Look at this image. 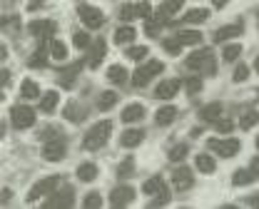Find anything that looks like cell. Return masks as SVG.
<instances>
[{"label":"cell","instance_id":"f35d334b","mask_svg":"<svg viewBox=\"0 0 259 209\" xmlns=\"http://www.w3.org/2000/svg\"><path fill=\"white\" fill-rule=\"evenodd\" d=\"M132 172H135V160H132V157L122 160V162H120V167H117V177H122V179H125V177H130Z\"/></svg>","mask_w":259,"mask_h":209},{"label":"cell","instance_id":"44dd1931","mask_svg":"<svg viewBox=\"0 0 259 209\" xmlns=\"http://www.w3.org/2000/svg\"><path fill=\"white\" fill-rule=\"evenodd\" d=\"M65 120H70V122H82L85 120V110L82 107H77V102H67L63 110Z\"/></svg>","mask_w":259,"mask_h":209},{"label":"cell","instance_id":"7c38bea8","mask_svg":"<svg viewBox=\"0 0 259 209\" xmlns=\"http://www.w3.org/2000/svg\"><path fill=\"white\" fill-rule=\"evenodd\" d=\"M28 30L35 37H40V40H50L53 33H55V23L53 20H32L30 25H28Z\"/></svg>","mask_w":259,"mask_h":209},{"label":"cell","instance_id":"ba28073f","mask_svg":"<svg viewBox=\"0 0 259 209\" xmlns=\"http://www.w3.org/2000/svg\"><path fill=\"white\" fill-rule=\"evenodd\" d=\"M65 139L55 137V139H48L45 142V147H42V157L48 160V162H60L65 157Z\"/></svg>","mask_w":259,"mask_h":209},{"label":"cell","instance_id":"d590c367","mask_svg":"<svg viewBox=\"0 0 259 209\" xmlns=\"http://www.w3.org/2000/svg\"><path fill=\"white\" fill-rule=\"evenodd\" d=\"M147 53H150V47L147 45H132L127 50V58L130 60H145L147 58Z\"/></svg>","mask_w":259,"mask_h":209},{"label":"cell","instance_id":"60d3db41","mask_svg":"<svg viewBox=\"0 0 259 209\" xmlns=\"http://www.w3.org/2000/svg\"><path fill=\"white\" fill-rule=\"evenodd\" d=\"M82 207L85 209H95V207H102V197L97 192H90L85 199H82Z\"/></svg>","mask_w":259,"mask_h":209},{"label":"cell","instance_id":"1f68e13d","mask_svg":"<svg viewBox=\"0 0 259 209\" xmlns=\"http://www.w3.org/2000/svg\"><path fill=\"white\" fill-rule=\"evenodd\" d=\"M209 18V10H204V8H194L190 13H185V23H204Z\"/></svg>","mask_w":259,"mask_h":209},{"label":"cell","instance_id":"277c9868","mask_svg":"<svg viewBox=\"0 0 259 209\" xmlns=\"http://www.w3.org/2000/svg\"><path fill=\"white\" fill-rule=\"evenodd\" d=\"M10 120H13V125L18 130H28V127L35 125V110L28 107V104H15L10 110Z\"/></svg>","mask_w":259,"mask_h":209},{"label":"cell","instance_id":"5bb4252c","mask_svg":"<svg viewBox=\"0 0 259 209\" xmlns=\"http://www.w3.org/2000/svg\"><path fill=\"white\" fill-rule=\"evenodd\" d=\"M105 53H107V45H105V40H95V42L90 45V55H88V65H90V68H100V63H102V58H105Z\"/></svg>","mask_w":259,"mask_h":209},{"label":"cell","instance_id":"ac0fdd59","mask_svg":"<svg viewBox=\"0 0 259 209\" xmlns=\"http://www.w3.org/2000/svg\"><path fill=\"white\" fill-rule=\"evenodd\" d=\"M199 120H204V122H217V120H222V104L220 102L204 104L202 112H199Z\"/></svg>","mask_w":259,"mask_h":209},{"label":"cell","instance_id":"6da1fadb","mask_svg":"<svg viewBox=\"0 0 259 209\" xmlns=\"http://www.w3.org/2000/svg\"><path fill=\"white\" fill-rule=\"evenodd\" d=\"M110 132H112V122H110V120L97 122V125H93V127L88 130V135H85V139H82V147L90 149V152H95V149H100V147H105V142L110 139Z\"/></svg>","mask_w":259,"mask_h":209},{"label":"cell","instance_id":"ee69618b","mask_svg":"<svg viewBox=\"0 0 259 209\" xmlns=\"http://www.w3.org/2000/svg\"><path fill=\"white\" fill-rule=\"evenodd\" d=\"M185 87H187L190 95H194V92L202 90V80H199V77H187V80H185Z\"/></svg>","mask_w":259,"mask_h":209},{"label":"cell","instance_id":"4316f807","mask_svg":"<svg viewBox=\"0 0 259 209\" xmlns=\"http://www.w3.org/2000/svg\"><path fill=\"white\" fill-rule=\"evenodd\" d=\"M177 40L182 45H199L202 42V33L199 30H180L177 33Z\"/></svg>","mask_w":259,"mask_h":209},{"label":"cell","instance_id":"9c48e42d","mask_svg":"<svg viewBox=\"0 0 259 209\" xmlns=\"http://www.w3.org/2000/svg\"><path fill=\"white\" fill-rule=\"evenodd\" d=\"M48 207H60V209H67L75 204V194H72V189L70 187H63V189H55L53 194H50V199L45 202Z\"/></svg>","mask_w":259,"mask_h":209},{"label":"cell","instance_id":"603a6c76","mask_svg":"<svg viewBox=\"0 0 259 209\" xmlns=\"http://www.w3.org/2000/svg\"><path fill=\"white\" fill-rule=\"evenodd\" d=\"M135 35H137V30H135L132 25H122V28L115 30V42H117V45H127V42L135 40Z\"/></svg>","mask_w":259,"mask_h":209},{"label":"cell","instance_id":"cb8c5ba5","mask_svg":"<svg viewBox=\"0 0 259 209\" xmlns=\"http://www.w3.org/2000/svg\"><path fill=\"white\" fill-rule=\"evenodd\" d=\"M107 80L112 85H125L127 82V70L122 68V65H112V68L107 70Z\"/></svg>","mask_w":259,"mask_h":209},{"label":"cell","instance_id":"7bdbcfd3","mask_svg":"<svg viewBox=\"0 0 259 209\" xmlns=\"http://www.w3.org/2000/svg\"><path fill=\"white\" fill-rule=\"evenodd\" d=\"M162 45H164V50H167L169 55H180V50H182V42H180L177 37H172V40H164Z\"/></svg>","mask_w":259,"mask_h":209},{"label":"cell","instance_id":"9f6ffc18","mask_svg":"<svg viewBox=\"0 0 259 209\" xmlns=\"http://www.w3.org/2000/svg\"><path fill=\"white\" fill-rule=\"evenodd\" d=\"M37 3H42V0H32V8H35V5H37Z\"/></svg>","mask_w":259,"mask_h":209},{"label":"cell","instance_id":"c3c4849f","mask_svg":"<svg viewBox=\"0 0 259 209\" xmlns=\"http://www.w3.org/2000/svg\"><path fill=\"white\" fill-rule=\"evenodd\" d=\"M214 125H217V132H222V135H229L234 130V122L232 120H217Z\"/></svg>","mask_w":259,"mask_h":209},{"label":"cell","instance_id":"e575fe53","mask_svg":"<svg viewBox=\"0 0 259 209\" xmlns=\"http://www.w3.org/2000/svg\"><path fill=\"white\" fill-rule=\"evenodd\" d=\"M77 72H80V63L70 65V68H67L63 75H60V85H63V87H70V85H72V77H75Z\"/></svg>","mask_w":259,"mask_h":209},{"label":"cell","instance_id":"f6af8a7d","mask_svg":"<svg viewBox=\"0 0 259 209\" xmlns=\"http://www.w3.org/2000/svg\"><path fill=\"white\" fill-rule=\"evenodd\" d=\"M232 77H234V82H244V80L249 77V68L239 63V65H237V70H234V75H232Z\"/></svg>","mask_w":259,"mask_h":209},{"label":"cell","instance_id":"b9f144b4","mask_svg":"<svg viewBox=\"0 0 259 209\" xmlns=\"http://www.w3.org/2000/svg\"><path fill=\"white\" fill-rule=\"evenodd\" d=\"M135 10H137V18H145V20L152 18V5H150L147 0H142L140 5H135Z\"/></svg>","mask_w":259,"mask_h":209},{"label":"cell","instance_id":"f5cc1de1","mask_svg":"<svg viewBox=\"0 0 259 209\" xmlns=\"http://www.w3.org/2000/svg\"><path fill=\"white\" fill-rule=\"evenodd\" d=\"M212 3H214V8H225L227 5V0H212Z\"/></svg>","mask_w":259,"mask_h":209},{"label":"cell","instance_id":"3957f363","mask_svg":"<svg viewBox=\"0 0 259 209\" xmlns=\"http://www.w3.org/2000/svg\"><path fill=\"white\" fill-rule=\"evenodd\" d=\"M162 70H164V63H160V60H150V63H145L142 68L132 75V85H135V87H145L152 77L160 75Z\"/></svg>","mask_w":259,"mask_h":209},{"label":"cell","instance_id":"52a82bcc","mask_svg":"<svg viewBox=\"0 0 259 209\" xmlns=\"http://www.w3.org/2000/svg\"><path fill=\"white\" fill-rule=\"evenodd\" d=\"M209 149H214L220 157H234L242 149V144L239 139H209Z\"/></svg>","mask_w":259,"mask_h":209},{"label":"cell","instance_id":"30bf717a","mask_svg":"<svg viewBox=\"0 0 259 209\" xmlns=\"http://www.w3.org/2000/svg\"><path fill=\"white\" fill-rule=\"evenodd\" d=\"M132 199H135V189L127 187V184L115 187V189H112V194H110V204H112V207H127Z\"/></svg>","mask_w":259,"mask_h":209},{"label":"cell","instance_id":"74e56055","mask_svg":"<svg viewBox=\"0 0 259 209\" xmlns=\"http://www.w3.org/2000/svg\"><path fill=\"white\" fill-rule=\"evenodd\" d=\"M187 157V144H175L169 149V162H182Z\"/></svg>","mask_w":259,"mask_h":209},{"label":"cell","instance_id":"bcb514c9","mask_svg":"<svg viewBox=\"0 0 259 209\" xmlns=\"http://www.w3.org/2000/svg\"><path fill=\"white\" fill-rule=\"evenodd\" d=\"M160 25L162 23H157V20H152V18H150V20L145 23V33L150 35V37H157V35H160Z\"/></svg>","mask_w":259,"mask_h":209},{"label":"cell","instance_id":"484cf974","mask_svg":"<svg viewBox=\"0 0 259 209\" xmlns=\"http://www.w3.org/2000/svg\"><path fill=\"white\" fill-rule=\"evenodd\" d=\"M194 167H197L202 174H212V172H214V160H212L209 154H197Z\"/></svg>","mask_w":259,"mask_h":209},{"label":"cell","instance_id":"e0dca14e","mask_svg":"<svg viewBox=\"0 0 259 209\" xmlns=\"http://www.w3.org/2000/svg\"><path fill=\"white\" fill-rule=\"evenodd\" d=\"M175 117H177V107L175 104H164V107H160L157 112H155V122L157 125H172L175 122Z\"/></svg>","mask_w":259,"mask_h":209},{"label":"cell","instance_id":"5b68a950","mask_svg":"<svg viewBox=\"0 0 259 209\" xmlns=\"http://www.w3.org/2000/svg\"><path fill=\"white\" fill-rule=\"evenodd\" d=\"M58 187H60V177H45V179L35 182L32 189H30V194H28V202H35V199H40V197L53 194Z\"/></svg>","mask_w":259,"mask_h":209},{"label":"cell","instance_id":"9a60e30c","mask_svg":"<svg viewBox=\"0 0 259 209\" xmlns=\"http://www.w3.org/2000/svg\"><path fill=\"white\" fill-rule=\"evenodd\" d=\"M122 122L125 125H132V122H140L142 117H145V107L142 104H137V102H132V104H127L125 110H122Z\"/></svg>","mask_w":259,"mask_h":209},{"label":"cell","instance_id":"11a10c76","mask_svg":"<svg viewBox=\"0 0 259 209\" xmlns=\"http://www.w3.org/2000/svg\"><path fill=\"white\" fill-rule=\"evenodd\" d=\"M254 70L259 72V55H257V60H254Z\"/></svg>","mask_w":259,"mask_h":209},{"label":"cell","instance_id":"d4e9b609","mask_svg":"<svg viewBox=\"0 0 259 209\" xmlns=\"http://www.w3.org/2000/svg\"><path fill=\"white\" fill-rule=\"evenodd\" d=\"M142 192H145V194H160V192H164V179H162V177H150V179L142 184Z\"/></svg>","mask_w":259,"mask_h":209},{"label":"cell","instance_id":"83f0119b","mask_svg":"<svg viewBox=\"0 0 259 209\" xmlns=\"http://www.w3.org/2000/svg\"><path fill=\"white\" fill-rule=\"evenodd\" d=\"M20 95H23L25 100H35V97H40V87H37V82H32V80H23V85H20Z\"/></svg>","mask_w":259,"mask_h":209},{"label":"cell","instance_id":"f1b7e54d","mask_svg":"<svg viewBox=\"0 0 259 209\" xmlns=\"http://www.w3.org/2000/svg\"><path fill=\"white\" fill-rule=\"evenodd\" d=\"M117 104V92H112V90H107V92H102L100 97H97V107L105 112V110H112Z\"/></svg>","mask_w":259,"mask_h":209},{"label":"cell","instance_id":"816d5d0a","mask_svg":"<svg viewBox=\"0 0 259 209\" xmlns=\"http://www.w3.org/2000/svg\"><path fill=\"white\" fill-rule=\"evenodd\" d=\"M252 172H254V174H257V177H259V157H257V160H254V162H252Z\"/></svg>","mask_w":259,"mask_h":209},{"label":"cell","instance_id":"d6986e66","mask_svg":"<svg viewBox=\"0 0 259 209\" xmlns=\"http://www.w3.org/2000/svg\"><path fill=\"white\" fill-rule=\"evenodd\" d=\"M142 139H145V132H142V130H125V132L120 135V144H122V147H137Z\"/></svg>","mask_w":259,"mask_h":209},{"label":"cell","instance_id":"8992f818","mask_svg":"<svg viewBox=\"0 0 259 209\" xmlns=\"http://www.w3.org/2000/svg\"><path fill=\"white\" fill-rule=\"evenodd\" d=\"M77 15H80V20H82L88 28H93V30L105 23L102 10H97V8H93V5H80V8H77Z\"/></svg>","mask_w":259,"mask_h":209},{"label":"cell","instance_id":"ab89813d","mask_svg":"<svg viewBox=\"0 0 259 209\" xmlns=\"http://www.w3.org/2000/svg\"><path fill=\"white\" fill-rule=\"evenodd\" d=\"M45 60H48V53H45V47H40L37 53H32V58H30V68H42L45 65Z\"/></svg>","mask_w":259,"mask_h":209},{"label":"cell","instance_id":"7402d4cb","mask_svg":"<svg viewBox=\"0 0 259 209\" xmlns=\"http://www.w3.org/2000/svg\"><path fill=\"white\" fill-rule=\"evenodd\" d=\"M58 102H60V95H58L55 90H50V92H45V95L40 97V110L50 115V112L58 107Z\"/></svg>","mask_w":259,"mask_h":209},{"label":"cell","instance_id":"8d00e7d4","mask_svg":"<svg viewBox=\"0 0 259 209\" xmlns=\"http://www.w3.org/2000/svg\"><path fill=\"white\" fill-rule=\"evenodd\" d=\"M72 45H75L77 50H88V47L93 45V40H90L88 33H75L72 35Z\"/></svg>","mask_w":259,"mask_h":209},{"label":"cell","instance_id":"f546056e","mask_svg":"<svg viewBox=\"0 0 259 209\" xmlns=\"http://www.w3.org/2000/svg\"><path fill=\"white\" fill-rule=\"evenodd\" d=\"M254 125H259V112L257 110H247V112L239 117V127H242V130H252Z\"/></svg>","mask_w":259,"mask_h":209},{"label":"cell","instance_id":"db71d44e","mask_svg":"<svg viewBox=\"0 0 259 209\" xmlns=\"http://www.w3.org/2000/svg\"><path fill=\"white\" fill-rule=\"evenodd\" d=\"M249 204H257L259 207V197H249Z\"/></svg>","mask_w":259,"mask_h":209},{"label":"cell","instance_id":"4dcf8cb0","mask_svg":"<svg viewBox=\"0 0 259 209\" xmlns=\"http://www.w3.org/2000/svg\"><path fill=\"white\" fill-rule=\"evenodd\" d=\"M254 177H257V174L252 172V170H237V172L232 174V184L242 187V184H249V182H254Z\"/></svg>","mask_w":259,"mask_h":209},{"label":"cell","instance_id":"f907efd6","mask_svg":"<svg viewBox=\"0 0 259 209\" xmlns=\"http://www.w3.org/2000/svg\"><path fill=\"white\" fill-rule=\"evenodd\" d=\"M3 85H5V87L10 85V72H8V70H3Z\"/></svg>","mask_w":259,"mask_h":209},{"label":"cell","instance_id":"8fae6325","mask_svg":"<svg viewBox=\"0 0 259 209\" xmlns=\"http://www.w3.org/2000/svg\"><path fill=\"white\" fill-rule=\"evenodd\" d=\"M194 182L192 177V170L190 167H185V165H180L175 172H172V184H175V189H180V192H185V189H190Z\"/></svg>","mask_w":259,"mask_h":209},{"label":"cell","instance_id":"7dc6e473","mask_svg":"<svg viewBox=\"0 0 259 209\" xmlns=\"http://www.w3.org/2000/svg\"><path fill=\"white\" fill-rule=\"evenodd\" d=\"M135 15H137L135 5H122V8H120V20H125V23H127V20H132Z\"/></svg>","mask_w":259,"mask_h":209},{"label":"cell","instance_id":"7a4b0ae2","mask_svg":"<svg viewBox=\"0 0 259 209\" xmlns=\"http://www.w3.org/2000/svg\"><path fill=\"white\" fill-rule=\"evenodd\" d=\"M187 68L199 70V72H204V75H212V72H214V55H212V50L202 47V50L192 53V55L187 58Z\"/></svg>","mask_w":259,"mask_h":209},{"label":"cell","instance_id":"4fadbf2b","mask_svg":"<svg viewBox=\"0 0 259 209\" xmlns=\"http://www.w3.org/2000/svg\"><path fill=\"white\" fill-rule=\"evenodd\" d=\"M177 90H180V80H164V82L157 85L155 97H157V100H172V97L177 95Z\"/></svg>","mask_w":259,"mask_h":209},{"label":"cell","instance_id":"ffe728a7","mask_svg":"<svg viewBox=\"0 0 259 209\" xmlns=\"http://www.w3.org/2000/svg\"><path fill=\"white\" fill-rule=\"evenodd\" d=\"M75 174H77L80 182H95L97 179V165H93V162H82Z\"/></svg>","mask_w":259,"mask_h":209},{"label":"cell","instance_id":"836d02e7","mask_svg":"<svg viewBox=\"0 0 259 209\" xmlns=\"http://www.w3.org/2000/svg\"><path fill=\"white\" fill-rule=\"evenodd\" d=\"M50 55H53L55 60H60V63L67 58V47H65L63 40H50Z\"/></svg>","mask_w":259,"mask_h":209},{"label":"cell","instance_id":"681fc988","mask_svg":"<svg viewBox=\"0 0 259 209\" xmlns=\"http://www.w3.org/2000/svg\"><path fill=\"white\" fill-rule=\"evenodd\" d=\"M167 202H169V194H167V189H164V192H160V194H157V199H155L150 207H160V204H167Z\"/></svg>","mask_w":259,"mask_h":209},{"label":"cell","instance_id":"2e32d148","mask_svg":"<svg viewBox=\"0 0 259 209\" xmlns=\"http://www.w3.org/2000/svg\"><path fill=\"white\" fill-rule=\"evenodd\" d=\"M242 23H234V25H225L214 33V42H225V40H232V37H239L242 35Z\"/></svg>","mask_w":259,"mask_h":209},{"label":"cell","instance_id":"6f0895ef","mask_svg":"<svg viewBox=\"0 0 259 209\" xmlns=\"http://www.w3.org/2000/svg\"><path fill=\"white\" fill-rule=\"evenodd\" d=\"M254 144H257V149H259V137H257V142H254Z\"/></svg>","mask_w":259,"mask_h":209},{"label":"cell","instance_id":"d6a6232c","mask_svg":"<svg viewBox=\"0 0 259 209\" xmlns=\"http://www.w3.org/2000/svg\"><path fill=\"white\" fill-rule=\"evenodd\" d=\"M239 55H242V45H237V42L225 45V50H222V60H225V63H234V60H239Z\"/></svg>","mask_w":259,"mask_h":209}]
</instances>
